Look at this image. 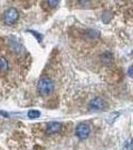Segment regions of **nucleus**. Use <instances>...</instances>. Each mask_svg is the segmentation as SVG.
I'll list each match as a JSON object with an SVG mask.
<instances>
[{"label":"nucleus","instance_id":"obj_7","mask_svg":"<svg viewBox=\"0 0 133 150\" xmlns=\"http://www.w3.org/2000/svg\"><path fill=\"white\" fill-rule=\"evenodd\" d=\"M8 70V62L5 59V57L1 56L0 57V71L6 72Z\"/></svg>","mask_w":133,"mask_h":150},{"label":"nucleus","instance_id":"obj_8","mask_svg":"<svg viewBox=\"0 0 133 150\" xmlns=\"http://www.w3.org/2000/svg\"><path fill=\"white\" fill-rule=\"evenodd\" d=\"M123 150H133V139L129 138L123 144Z\"/></svg>","mask_w":133,"mask_h":150},{"label":"nucleus","instance_id":"obj_2","mask_svg":"<svg viewBox=\"0 0 133 150\" xmlns=\"http://www.w3.org/2000/svg\"><path fill=\"white\" fill-rule=\"evenodd\" d=\"M18 19H19V13L17 9L13 8V7L7 9L3 14V21L7 25H12V24L17 22Z\"/></svg>","mask_w":133,"mask_h":150},{"label":"nucleus","instance_id":"obj_11","mask_svg":"<svg viewBox=\"0 0 133 150\" xmlns=\"http://www.w3.org/2000/svg\"><path fill=\"white\" fill-rule=\"evenodd\" d=\"M128 75H129L130 78H133V64L128 69Z\"/></svg>","mask_w":133,"mask_h":150},{"label":"nucleus","instance_id":"obj_6","mask_svg":"<svg viewBox=\"0 0 133 150\" xmlns=\"http://www.w3.org/2000/svg\"><path fill=\"white\" fill-rule=\"evenodd\" d=\"M101 61L103 62L105 65H111L113 63V56L112 53L110 52H105L101 56Z\"/></svg>","mask_w":133,"mask_h":150},{"label":"nucleus","instance_id":"obj_1","mask_svg":"<svg viewBox=\"0 0 133 150\" xmlns=\"http://www.w3.org/2000/svg\"><path fill=\"white\" fill-rule=\"evenodd\" d=\"M37 89L38 92L42 96H48L52 93L53 89H54V83H53V81L50 78L44 77V78H41L38 81Z\"/></svg>","mask_w":133,"mask_h":150},{"label":"nucleus","instance_id":"obj_12","mask_svg":"<svg viewBox=\"0 0 133 150\" xmlns=\"http://www.w3.org/2000/svg\"><path fill=\"white\" fill-rule=\"evenodd\" d=\"M30 33H32V34H34L36 37L38 38V41H41V38H42V36H41L40 34H36L35 31H30Z\"/></svg>","mask_w":133,"mask_h":150},{"label":"nucleus","instance_id":"obj_3","mask_svg":"<svg viewBox=\"0 0 133 150\" xmlns=\"http://www.w3.org/2000/svg\"><path fill=\"white\" fill-rule=\"evenodd\" d=\"M107 103L104 99L100 97H95L89 102V109L91 111H102L106 109Z\"/></svg>","mask_w":133,"mask_h":150},{"label":"nucleus","instance_id":"obj_13","mask_svg":"<svg viewBox=\"0 0 133 150\" xmlns=\"http://www.w3.org/2000/svg\"><path fill=\"white\" fill-rule=\"evenodd\" d=\"M78 1L80 2V3H85V2H87L88 0H78Z\"/></svg>","mask_w":133,"mask_h":150},{"label":"nucleus","instance_id":"obj_4","mask_svg":"<svg viewBox=\"0 0 133 150\" xmlns=\"http://www.w3.org/2000/svg\"><path fill=\"white\" fill-rule=\"evenodd\" d=\"M75 134L79 139H85L90 134V127L85 123H81L77 126L75 130Z\"/></svg>","mask_w":133,"mask_h":150},{"label":"nucleus","instance_id":"obj_9","mask_svg":"<svg viewBox=\"0 0 133 150\" xmlns=\"http://www.w3.org/2000/svg\"><path fill=\"white\" fill-rule=\"evenodd\" d=\"M27 116L30 119H35V118H38L40 116V112L38 110H30L28 111Z\"/></svg>","mask_w":133,"mask_h":150},{"label":"nucleus","instance_id":"obj_10","mask_svg":"<svg viewBox=\"0 0 133 150\" xmlns=\"http://www.w3.org/2000/svg\"><path fill=\"white\" fill-rule=\"evenodd\" d=\"M60 0H47V3L48 5H49V7H51V8H55L58 3H59Z\"/></svg>","mask_w":133,"mask_h":150},{"label":"nucleus","instance_id":"obj_5","mask_svg":"<svg viewBox=\"0 0 133 150\" xmlns=\"http://www.w3.org/2000/svg\"><path fill=\"white\" fill-rule=\"evenodd\" d=\"M61 128H62L61 123L53 121V122H50V123H48V124H47L46 132H47V134H55V133L59 132Z\"/></svg>","mask_w":133,"mask_h":150}]
</instances>
